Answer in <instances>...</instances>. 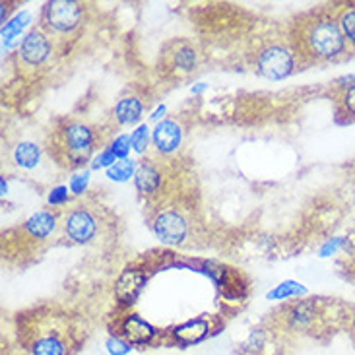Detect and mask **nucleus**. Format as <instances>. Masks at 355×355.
Segmentation results:
<instances>
[{"instance_id": "f257e3e1", "label": "nucleus", "mask_w": 355, "mask_h": 355, "mask_svg": "<svg viewBox=\"0 0 355 355\" xmlns=\"http://www.w3.org/2000/svg\"><path fill=\"white\" fill-rule=\"evenodd\" d=\"M289 39L303 64L338 62L349 53L344 33L338 26L336 14L328 10L313 12L295 21Z\"/></svg>"}, {"instance_id": "f03ea898", "label": "nucleus", "mask_w": 355, "mask_h": 355, "mask_svg": "<svg viewBox=\"0 0 355 355\" xmlns=\"http://www.w3.org/2000/svg\"><path fill=\"white\" fill-rule=\"evenodd\" d=\"M252 67L257 74L268 80L289 78L299 67H303L291 39H268L254 51Z\"/></svg>"}, {"instance_id": "7ed1b4c3", "label": "nucleus", "mask_w": 355, "mask_h": 355, "mask_svg": "<svg viewBox=\"0 0 355 355\" xmlns=\"http://www.w3.org/2000/svg\"><path fill=\"white\" fill-rule=\"evenodd\" d=\"M55 154L67 165H82L97 148V135L80 121H64L55 132Z\"/></svg>"}, {"instance_id": "20e7f679", "label": "nucleus", "mask_w": 355, "mask_h": 355, "mask_svg": "<svg viewBox=\"0 0 355 355\" xmlns=\"http://www.w3.org/2000/svg\"><path fill=\"white\" fill-rule=\"evenodd\" d=\"M84 8L74 0H55L43 8V26L53 33H70L82 24Z\"/></svg>"}, {"instance_id": "39448f33", "label": "nucleus", "mask_w": 355, "mask_h": 355, "mask_svg": "<svg viewBox=\"0 0 355 355\" xmlns=\"http://www.w3.org/2000/svg\"><path fill=\"white\" fill-rule=\"evenodd\" d=\"M51 53H53V45H51L49 35L43 29L35 28L21 39L18 49V58L24 67L39 68L47 62Z\"/></svg>"}, {"instance_id": "423d86ee", "label": "nucleus", "mask_w": 355, "mask_h": 355, "mask_svg": "<svg viewBox=\"0 0 355 355\" xmlns=\"http://www.w3.org/2000/svg\"><path fill=\"white\" fill-rule=\"evenodd\" d=\"M154 233L165 245H181L189 237V221L179 210H164L155 216Z\"/></svg>"}, {"instance_id": "0eeeda50", "label": "nucleus", "mask_w": 355, "mask_h": 355, "mask_svg": "<svg viewBox=\"0 0 355 355\" xmlns=\"http://www.w3.org/2000/svg\"><path fill=\"white\" fill-rule=\"evenodd\" d=\"M97 231H99L97 218L94 216V211L84 206L74 208L64 220V233L72 243H80V245L89 243L92 239H96Z\"/></svg>"}, {"instance_id": "6e6552de", "label": "nucleus", "mask_w": 355, "mask_h": 355, "mask_svg": "<svg viewBox=\"0 0 355 355\" xmlns=\"http://www.w3.org/2000/svg\"><path fill=\"white\" fill-rule=\"evenodd\" d=\"M152 142L159 154L169 155L179 150L182 142V128L173 119H165L155 126L152 132Z\"/></svg>"}, {"instance_id": "1a4fd4ad", "label": "nucleus", "mask_w": 355, "mask_h": 355, "mask_svg": "<svg viewBox=\"0 0 355 355\" xmlns=\"http://www.w3.org/2000/svg\"><path fill=\"white\" fill-rule=\"evenodd\" d=\"M167 58L173 70L179 72H192L198 64V53L189 41H175L167 49Z\"/></svg>"}, {"instance_id": "9d476101", "label": "nucleus", "mask_w": 355, "mask_h": 355, "mask_svg": "<svg viewBox=\"0 0 355 355\" xmlns=\"http://www.w3.org/2000/svg\"><path fill=\"white\" fill-rule=\"evenodd\" d=\"M157 336L155 330L150 322H146L144 318L138 315H128L123 322V338L126 342L135 344H152Z\"/></svg>"}, {"instance_id": "9b49d317", "label": "nucleus", "mask_w": 355, "mask_h": 355, "mask_svg": "<svg viewBox=\"0 0 355 355\" xmlns=\"http://www.w3.org/2000/svg\"><path fill=\"white\" fill-rule=\"evenodd\" d=\"M162 169L152 162H144L136 169L135 184L142 196H155L162 189Z\"/></svg>"}, {"instance_id": "f8f14e48", "label": "nucleus", "mask_w": 355, "mask_h": 355, "mask_svg": "<svg viewBox=\"0 0 355 355\" xmlns=\"http://www.w3.org/2000/svg\"><path fill=\"white\" fill-rule=\"evenodd\" d=\"M31 355H68V344L64 338L55 330H47L39 334L31 342Z\"/></svg>"}, {"instance_id": "ddd939ff", "label": "nucleus", "mask_w": 355, "mask_h": 355, "mask_svg": "<svg viewBox=\"0 0 355 355\" xmlns=\"http://www.w3.org/2000/svg\"><path fill=\"white\" fill-rule=\"evenodd\" d=\"M55 225H57V214H53V211H49V210H43V211H37L35 216H31V218L26 221L24 231L28 233L29 239L43 241V239H47L49 235H51V231L55 230Z\"/></svg>"}, {"instance_id": "4468645a", "label": "nucleus", "mask_w": 355, "mask_h": 355, "mask_svg": "<svg viewBox=\"0 0 355 355\" xmlns=\"http://www.w3.org/2000/svg\"><path fill=\"white\" fill-rule=\"evenodd\" d=\"M142 113H144V105L138 97H123L113 109V119L121 126L136 125L142 119Z\"/></svg>"}, {"instance_id": "2eb2a0df", "label": "nucleus", "mask_w": 355, "mask_h": 355, "mask_svg": "<svg viewBox=\"0 0 355 355\" xmlns=\"http://www.w3.org/2000/svg\"><path fill=\"white\" fill-rule=\"evenodd\" d=\"M318 315V307L315 299H307L303 303H295L289 311L288 320L291 327L295 328H307Z\"/></svg>"}, {"instance_id": "dca6fc26", "label": "nucleus", "mask_w": 355, "mask_h": 355, "mask_svg": "<svg viewBox=\"0 0 355 355\" xmlns=\"http://www.w3.org/2000/svg\"><path fill=\"white\" fill-rule=\"evenodd\" d=\"M208 334V324L204 320H192V322H187L182 327L175 328V340L182 344V346H189V344H194L202 338Z\"/></svg>"}, {"instance_id": "f3484780", "label": "nucleus", "mask_w": 355, "mask_h": 355, "mask_svg": "<svg viewBox=\"0 0 355 355\" xmlns=\"http://www.w3.org/2000/svg\"><path fill=\"white\" fill-rule=\"evenodd\" d=\"M338 26L344 33L349 51H355V4H344L336 12Z\"/></svg>"}, {"instance_id": "a211bd4d", "label": "nucleus", "mask_w": 355, "mask_h": 355, "mask_svg": "<svg viewBox=\"0 0 355 355\" xmlns=\"http://www.w3.org/2000/svg\"><path fill=\"white\" fill-rule=\"evenodd\" d=\"M39 157H41L39 146H35L33 142H21L14 150V162L24 169H33L39 164Z\"/></svg>"}, {"instance_id": "6ab92c4d", "label": "nucleus", "mask_w": 355, "mask_h": 355, "mask_svg": "<svg viewBox=\"0 0 355 355\" xmlns=\"http://www.w3.org/2000/svg\"><path fill=\"white\" fill-rule=\"evenodd\" d=\"M338 115H342L346 121H355V84L338 92Z\"/></svg>"}, {"instance_id": "aec40b11", "label": "nucleus", "mask_w": 355, "mask_h": 355, "mask_svg": "<svg viewBox=\"0 0 355 355\" xmlns=\"http://www.w3.org/2000/svg\"><path fill=\"white\" fill-rule=\"evenodd\" d=\"M136 175V164L132 159H119L116 164H113L107 169V177L113 181H128L130 177Z\"/></svg>"}, {"instance_id": "412c9836", "label": "nucleus", "mask_w": 355, "mask_h": 355, "mask_svg": "<svg viewBox=\"0 0 355 355\" xmlns=\"http://www.w3.org/2000/svg\"><path fill=\"white\" fill-rule=\"evenodd\" d=\"M148 142H150V128H148V125H140L130 135V146H132L135 152L144 154L146 148H148Z\"/></svg>"}, {"instance_id": "4be33fe9", "label": "nucleus", "mask_w": 355, "mask_h": 355, "mask_svg": "<svg viewBox=\"0 0 355 355\" xmlns=\"http://www.w3.org/2000/svg\"><path fill=\"white\" fill-rule=\"evenodd\" d=\"M303 291H305L303 286H299L295 282H286V284L278 286V289H274L272 293H268V299H289L295 297V295H301Z\"/></svg>"}, {"instance_id": "5701e85b", "label": "nucleus", "mask_w": 355, "mask_h": 355, "mask_svg": "<svg viewBox=\"0 0 355 355\" xmlns=\"http://www.w3.org/2000/svg\"><path fill=\"white\" fill-rule=\"evenodd\" d=\"M107 349L111 355H126L132 349V344L126 342L125 338L121 336H111L107 340Z\"/></svg>"}, {"instance_id": "b1692460", "label": "nucleus", "mask_w": 355, "mask_h": 355, "mask_svg": "<svg viewBox=\"0 0 355 355\" xmlns=\"http://www.w3.org/2000/svg\"><path fill=\"white\" fill-rule=\"evenodd\" d=\"M130 148H132V146H130V136L123 135L116 138L109 150L113 152V155H115L116 159H126V155H128V152H130Z\"/></svg>"}, {"instance_id": "393cba45", "label": "nucleus", "mask_w": 355, "mask_h": 355, "mask_svg": "<svg viewBox=\"0 0 355 355\" xmlns=\"http://www.w3.org/2000/svg\"><path fill=\"white\" fill-rule=\"evenodd\" d=\"M87 181H89V173H87V171L74 175V177L70 179V191L74 192V194H82V192L86 191Z\"/></svg>"}, {"instance_id": "a878e982", "label": "nucleus", "mask_w": 355, "mask_h": 355, "mask_svg": "<svg viewBox=\"0 0 355 355\" xmlns=\"http://www.w3.org/2000/svg\"><path fill=\"white\" fill-rule=\"evenodd\" d=\"M346 243H344V239H332V241H328L327 245L320 249V257H330V254H336L338 250L342 249Z\"/></svg>"}, {"instance_id": "bb28decb", "label": "nucleus", "mask_w": 355, "mask_h": 355, "mask_svg": "<svg viewBox=\"0 0 355 355\" xmlns=\"http://www.w3.org/2000/svg\"><path fill=\"white\" fill-rule=\"evenodd\" d=\"M68 198V192L64 187H58V189H55L53 191V194H51V198H49V202L53 204V206H60V204H64Z\"/></svg>"}, {"instance_id": "cd10ccee", "label": "nucleus", "mask_w": 355, "mask_h": 355, "mask_svg": "<svg viewBox=\"0 0 355 355\" xmlns=\"http://www.w3.org/2000/svg\"><path fill=\"white\" fill-rule=\"evenodd\" d=\"M349 328H352V334H354L355 338V313L349 317Z\"/></svg>"}]
</instances>
